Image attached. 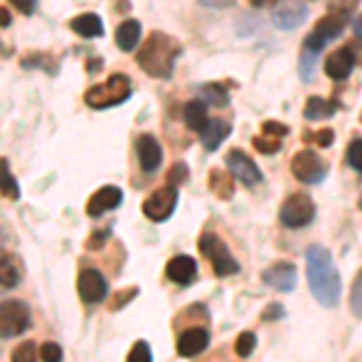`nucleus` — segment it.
<instances>
[{
    "mask_svg": "<svg viewBox=\"0 0 362 362\" xmlns=\"http://www.w3.org/2000/svg\"><path fill=\"white\" fill-rule=\"evenodd\" d=\"M307 259V283L314 300L324 307H336L341 297V276L334 264V256L326 247L312 244L305 254Z\"/></svg>",
    "mask_w": 362,
    "mask_h": 362,
    "instance_id": "1",
    "label": "nucleus"
},
{
    "mask_svg": "<svg viewBox=\"0 0 362 362\" xmlns=\"http://www.w3.org/2000/svg\"><path fill=\"white\" fill-rule=\"evenodd\" d=\"M181 56V44L174 37H169L165 32H153L148 34L145 44L140 46L136 61L140 70L157 80H167L174 73V63Z\"/></svg>",
    "mask_w": 362,
    "mask_h": 362,
    "instance_id": "2",
    "label": "nucleus"
},
{
    "mask_svg": "<svg viewBox=\"0 0 362 362\" xmlns=\"http://www.w3.org/2000/svg\"><path fill=\"white\" fill-rule=\"evenodd\" d=\"M131 97V80L121 73H114L112 78H107V83L92 85L85 92V104L92 109H112L124 104Z\"/></svg>",
    "mask_w": 362,
    "mask_h": 362,
    "instance_id": "3",
    "label": "nucleus"
},
{
    "mask_svg": "<svg viewBox=\"0 0 362 362\" xmlns=\"http://www.w3.org/2000/svg\"><path fill=\"white\" fill-rule=\"evenodd\" d=\"M198 251H201V254L210 261L215 276L225 278V276H235V273H239L237 259L230 254L227 244L218 235H210V232L208 235H203L201 239H198Z\"/></svg>",
    "mask_w": 362,
    "mask_h": 362,
    "instance_id": "4",
    "label": "nucleus"
},
{
    "mask_svg": "<svg viewBox=\"0 0 362 362\" xmlns=\"http://www.w3.org/2000/svg\"><path fill=\"white\" fill-rule=\"evenodd\" d=\"M317 215V206H314L312 196L309 194H293L280 208V223L288 230H300L307 227Z\"/></svg>",
    "mask_w": 362,
    "mask_h": 362,
    "instance_id": "5",
    "label": "nucleus"
},
{
    "mask_svg": "<svg viewBox=\"0 0 362 362\" xmlns=\"http://www.w3.org/2000/svg\"><path fill=\"white\" fill-rule=\"evenodd\" d=\"M32 324V314L29 307L20 300H5L0 307V334L3 338L22 336Z\"/></svg>",
    "mask_w": 362,
    "mask_h": 362,
    "instance_id": "6",
    "label": "nucleus"
},
{
    "mask_svg": "<svg viewBox=\"0 0 362 362\" xmlns=\"http://www.w3.org/2000/svg\"><path fill=\"white\" fill-rule=\"evenodd\" d=\"M177 201H179L177 186L167 184V186H162V189L153 191V194L145 198L143 213L148 215L153 223H165L169 215L174 213V208H177Z\"/></svg>",
    "mask_w": 362,
    "mask_h": 362,
    "instance_id": "7",
    "label": "nucleus"
},
{
    "mask_svg": "<svg viewBox=\"0 0 362 362\" xmlns=\"http://www.w3.org/2000/svg\"><path fill=\"white\" fill-rule=\"evenodd\" d=\"M290 169H293L295 179L305 181V184H319L326 177V165L314 150H300L290 162Z\"/></svg>",
    "mask_w": 362,
    "mask_h": 362,
    "instance_id": "8",
    "label": "nucleus"
},
{
    "mask_svg": "<svg viewBox=\"0 0 362 362\" xmlns=\"http://www.w3.org/2000/svg\"><path fill=\"white\" fill-rule=\"evenodd\" d=\"M225 162H227V169H230L232 177L237 181H242L244 186H256L259 181H264V174H261V169L256 167V162L251 160L247 153H242V150H230Z\"/></svg>",
    "mask_w": 362,
    "mask_h": 362,
    "instance_id": "9",
    "label": "nucleus"
},
{
    "mask_svg": "<svg viewBox=\"0 0 362 362\" xmlns=\"http://www.w3.org/2000/svg\"><path fill=\"white\" fill-rule=\"evenodd\" d=\"M261 280H264L268 288L278 290V293H293L297 285V268L290 261H278V264L268 266L261 273Z\"/></svg>",
    "mask_w": 362,
    "mask_h": 362,
    "instance_id": "10",
    "label": "nucleus"
},
{
    "mask_svg": "<svg viewBox=\"0 0 362 362\" xmlns=\"http://www.w3.org/2000/svg\"><path fill=\"white\" fill-rule=\"evenodd\" d=\"M107 290H109L107 278H104L97 268H85V271H80L78 293L83 297V302H87V305H97V302H102L104 297H107Z\"/></svg>",
    "mask_w": 362,
    "mask_h": 362,
    "instance_id": "11",
    "label": "nucleus"
},
{
    "mask_svg": "<svg viewBox=\"0 0 362 362\" xmlns=\"http://www.w3.org/2000/svg\"><path fill=\"white\" fill-rule=\"evenodd\" d=\"M121 201H124V194H121L119 186H102V189L95 191V194L90 196V201H87V215H90V218H99V215L119 208Z\"/></svg>",
    "mask_w": 362,
    "mask_h": 362,
    "instance_id": "12",
    "label": "nucleus"
},
{
    "mask_svg": "<svg viewBox=\"0 0 362 362\" xmlns=\"http://www.w3.org/2000/svg\"><path fill=\"white\" fill-rule=\"evenodd\" d=\"M136 153H138V162H140V169L148 174H153L160 169L162 165V148L160 143H157L155 136H150V133H143V136L138 138L136 143Z\"/></svg>",
    "mask_w": 362,
    "mask_h": 362,
    "instance_id": "13",
    "label": "nucleus"
},
{
    "mask_svg": "<svg viewBox=\"0 0 362 362\" xmlns=\"http://www.w3.org/2000/svg\"><path fill=\"white\" fill-rule=\"evenodd\" d=\"M208 343H210L208 331L201 329V326H194V329H186L179 334L177 353L181 355V358H196V355H201L203 350L208 348Z\"/></svg>",
    "mask_w": 362,
    "mask_h": 362,
    "instance_id": "14",
    "label": "nucleus"
},
{
    "mask_svg": "<svg viewBox=\"0 0 362 362\" xmlns=\"http://www.w3.org/2000/svg\"><path fill=\"white\" fill-rule=\"evenodd\" d=\"M355 66H358V63H355L353 51H350L348 46H343V49L334 51V54L326 58L324 70H326V75H329L331 80H346L348 75L353 73Z\"/></svg>",
    "mask_w": 362,
    "mask_h": 362,
    "instance_id": "15",
    "label": "nucleus"
},
{
    "mask_svg": "<svg viewBox=\"0 0 362 362\" xmlns=\"http://www.w3.org/2000/svg\"><path fill=\"white\" fill-rule=\"evenodd\" d=\"M196 273H198L196 261L186 254L174 256V259H169V264H167V278L177 285H191L196 280Z\"/></svg>",
    "mask_w": 362,
    "mask_h": 362,
    "instance_id": "16",
    "label": "nucleus"
},
{
    "mask_svg": "<svg viewBox=\"0 0 362 362\" xmlns=\"http://www.w3.org/2000/svg\"><path fill=\"white\" fill-rule=\"evenodd\" d=\"M68 27L73 29L78 37H85V39H97L104 34L102 20H99L95 13H83V15L73 17V20L68 22Z\"/></svg>",
    "mask_w": 362,
    "mask_h": 362,
    "instance_id": "17",
    "label": "nucleus"
},
{
    "mask_svg": "<svg viewBox=\"0 0 362 362\" xmlns=\"http://www.w3.org/2000/svg\"><path fill=\"white\" fill-rule=\"evenodd\" d=\"M140 34H143V27H140L138 20H124L116 27V34H114L116 46L128 54V51H133L140 44Z\"/></svg>",
    "mask_w": 362,
    "mask_h": 362,
    "instance_id": "18",
    "label": "nucleus"
},
{
    "mask_svg": "<svg viewBox=\"0 0 362 362\" xmlns=\"http://www.w3.org/2000/svg\"><path fill=\"white\" fill-rule=\"evenodd\" d=\"M346 25H348V17L329 13V15H324L317 22V27H314V34H317L319 39H324V42H331V39L341 37L343 27H346Z\"/></svg>",
    "mask_w": 362,
    "mask_h": 362,
    "instance_id": "19",
    "label": "nucleus"
},
{
    "mask_svg": "<svg viewBox=\"0 0 362 362\" xmlns=\"http://www.w3.org/2000/svg\"><path fill=\"white\" fill-rule=\"evenodd\" d=\"M230 124H225V121H220V119H215V121H208V126L201 131V143H203V148L206 150H218L220 148V143L230 136Z\"/></svg>",
    "mask_w": 362,
    "mask_h": 362,
    "instance_id": "20",
    "label": "nucleus"
},
{
    "mask_svg": "<svg viewBox=\"0 0 362 362\" xmlns=\"http://www.w3.org/2000/svg\"><path fill=\"white\" fill-rule=\"evenodd\" d=\"M305 17H307L305 5L288 3L285 8H278L276 13H273V22H276L280 29H295L302 20H305Z\"/></svg>",
    "mask_w": 362,
    "mask_h": 362,
    "instance_id": "21",
    "label": "nucleus"
},
{
    "mask_svg": "<svg viewBox=\"0 0 362 362\" xmlns=\"http://www.w3.org/2000/svg\"><path fill=\"white\" fill-rule=\"evenodd\" d=\"M338 109V102L324 97H309L305 104V119L307 121H319V119H331Z\"/></svg>",
    "mask_w": 362,
    "mask_h": 362,
    "instance_id": "22",
    "label": "nucleus"
},
{
    "mask_svg": "<svg viewBox=\"0 0 362 362\" xmlns=\"http://www.w3.org/2000/svg\"><path fill=\"white\" fill-rule=\"evenodd\" d=\"M210 191H213L218 198H223V201H230L232 196H235V177H232L230 172H223V169H213L210 172Z\"/></svg>",
    "mask_w": 362,
    "mask_h": 362,
    "instance_id": "23",
    "label": "nucleus"
},
{
    "mask_svg": "<svg viewBox=\"0 0 362 362\" xmlns=\"http://www.w3.org/2000/svg\"><path fill=\"white\" fill-rule=\"evenodd\" d=\"M184 121L191 131H203L208 126V112H206V102L201 99H191L184 107Z\"/></svg>",
    "mask_w": 362,
    "mask_h": 362,
    "instance_id": "24",
    "label": "nucleus"
},
{
    "mask_svg": "<svg viewBox=\"0 0 362 362\" xmlns=\"http://www.w3.org/2000/svg\"><path fill=\"white\" fill-rule=\"evenodd\" d=\"M0 179H3V196L8 201H17L20 198V186H17L15 177L10 174V167H8V160H0Z\"/></svg>",
    "mask_w": 362,
    "mask_h": 362,
    "instance_id": "25",
    "label": "nucleus"
},
{
    "mask_svg": "<svg viewBox=\"0 0 362 362\" xmlns=\"http://www.w3.org/2000/svg\"><path fill=\"white\" fill-rule=\"evenodd\" d=\"M201 97H203V102L213 104V107H225V104L230 102V95L225 92V87L223 85H215V83L203 85L201 87Z\"/></svg>",
    "mask_w": 362,
    "mask_h": 362,
    "instance_id": "26",
    "label": "nucleus"
},
{
    "mask_svg": "<svg viewBox=\"0 0 362 362\" xmlns=\"http://www.w3.org/2000/svg\"><path fill=\"white\" fill-rule=\"evenodd\" d=\"M350 312L358 319H362V268L355 276L353 285H350Z\"/></svg>",
    "mask_w": 362,
    "mask_h": 362,
    "instance_id": "27",
    "label": "nucleus"
},
{
    "mask_svg": "<svg viewBox=\"0 0 362 362\" xmlns=\"http://www.w3.org/2000/svg\"><path fill=\"white\" fill-rule=\"evenodd\" d=\"M346 162L350 169H355L358 174H362V138H353L346 150Z\"/></svg>",
    "mask_w": 362,
    "mask_h": 362,
    "instance_id": "28",
    "label": "nucleus"
},
{
    "mask_svg": "<svg viewBox=\"0 0 362 362\" xmlns=\"http://www.w3.org/2000/svg\"><path fill=\"white\" fill-rule=\"evenodd\" d=\"M0 273H3V280H0V283H3V290H13L17 285V280H20V276H17V271H15V266H13V261H10L8 254H3Z\"/></svg>",
    "mask_w": 362,
    "mask_h": 362,
    "instance_id": "29",
    "label": "nucleus"
},
{
    "mask_svg": "<svg viewBox=\"0 0 362 362\" xmlns=\"http://www.w3.org/2000/svg\"><path fill=\"white\" fill-rule=\"evenodd\" d=\"M42 358L37 355V346L32 341H25L20 343L15 350H13V362H39Z\"/></svg>",
    "mask_w": 362,
    "mask_h": 362,
    "instance_id": "30",
    "label": "nucleus"
},
{
    "mask_svg": "<svg viewBox=\"0 0 362 362\" xmlns=\"http://www.w3.org/2000/svg\"><path fill=\"white\" fill-rule=\"evenodd\" d=\"M280 138H273V136H266V133H261V136L254 138V148L259 150L261 155H276L280 150Z\"/></svg>",
    "mask_w": 362,
    "mask_h": 362,
    "instance_id": "31",
    "label": "nucleus"
},
{
    "mask_svg": "<svg viewBox=\"0 0 362 362\" xmlns=\"http://www.w3.org/2000/svg\"><path fill=\"white\" fill-rule=\"evenodd\" d=\"M254 348H256V336L251 334V331H244V334L237 336L235 353L239 355V358H249V355L254 353Z\"/></svg>",
    "mask_w": 362,
    "mask_h": 362,
    "instance_id": "32",
    "label": "nucleus"
},
{
    "mask_svg": "<svg viewBox=\"0 0 362 362\" xmlns=\"http://www.w3.org/2000/svg\"><path fill=\"white\" fill-rule=\"evenodd\" d=\"M126 362H153V350H150V343L148 341H136L128 353V360Z\"/></svg>",
    "mask_w": 362,
    "mask_h": 362,
    "instance_id": "33",
    "label": "nucleus"
},
{
    "mask_svg": "<svg viewBox=\"0 0 362 362\" xmlns=\"http://www.w3.org/2000/svg\"><path fill=\"white\" fill-rule=\"evenodd\" d=\"M360 0H331L329 3V13H336V15H343L350 20V15H353V10L358 8Z\"/></svg>",
    "mask_w": 362,
    "mask_h": 362,
    "instance_id": "34",
    "label": "nucleus"
},
{
    "mask_svg": "<svg viewBox=\"0 0 362 362\" xmlns=\"http://www.w3.org/2000/svg\"><path fill=\"white\" fill-rule=\"evenodd\" d=\"M39 358H42V362H63V350L58 343H44L39 348Z\"/></svg>",
    "mask_w": 362,
    "mask_h": 362,
    "instance_id": "35",
    "label": "nucleus"
},
{
    "mask_svg": "<svg viewBox=\"0 0 362 362\" xmlns=\"http://www.w3.org/2000/svg\"><path fill=\"white\" fill-rule=\"evenodd\" d=\"M136 295H138V288L119 290V293L114 295V300H109V309H112V312H119V309L124 307V305H128V302H131Z\"/></svg>",
    "mask_w": 362,
    "mask_h": 362,
    "instance_id": "36",
    "label": "nucleus"
},
{
    "mask_svg": "<svg viewBox=\"0 0 362 362\" xmlns=\"http://www.w3.org/2000/svg\"><path fill=\"white\" fill-rule=\"evenodd\" d=\"M167 181L172 186H179V184H186L189 181V167L184 165V162H177L172 169H169V174H167Z\"/></svg>",
    "mask_w": 362,
    "mask_h": 362,
    "instance_id": "37",
    "label": "nucleus"
},
{
    "mask_svg": "<svg viewBox=\"0 0 362 362\" xmlns=\"http://www.w3.org/2000/svg\"><path fill=\"white\" fill-rule=\"evenodd\" d=\"M307 138L314 140L319 148H329V145L334 143V131H331V128H321V131L312 133V136H307Z\"/></svg>",
    "mask_w": 362,
    "mask_h": 362,
    "instance_id": "38",
    "label": "nucleus"
},
{
    "mask_svg": "<svg viewBox=\"0 0 362 362\" xmlns=\"http://www.w3.org/2000/svg\"><path fill=\"white\" fill-rule=\"evenodd\" d=\"M288 131H290V128L285 124H278V121H266V124H264V133H266V136H273V138L288 136Z\"/></svg>",
    "mask_w": 362,
    "mask_h": 362,
    "instance_id": "39",
    "label": "nucleus"
},
{
    "mask_svg": "<svg viewBox=\"0 0 362 362\" xmlns=\"http://www.w3.org/2000/svg\"><path fill=\"white\" fill-rule=\"evenodd\" d=\"M107 237H109V230H99V232H95V235L87 239V249H90V251L102 249L104 244H107Z\"/></svg>",
    "mask_w": 362,
    "mask_h": 362,
    "instance_id": "40",
    "label": "nucleus"
},
{
    "mask_svg": "<svg viewBox=\"0 0 362 362\" xmlns=\"http://www.w3.org/2000/svg\"><path fill=\"white\" fill-rule=\"evenodd\" d=\"M283 314H285L283 305H280V302H273V305H268L264 309V314H261V317H264V321H276V319L283 317Z\"/></svg>",
    "mask_w": 362,
    "mask_h": 362,
    "instance_id": "41",
    "label": "nucleus"
},
{
    "mask_svg": "<svg viewBox=\"0 0 362 362\" xmlns=\"http://www.w3.org/2000/svg\"><path fill=\"white\" fill-rule=\"evenodd\" d=\"M10 3H13L22 15H32V13H34V8H37L39 0H10Z\"/></svg>",
    "mask_w": 362,
    "mask_h": 362,
    "instance_id": "42",
    "label": "nucleus"
},
{
    "mask_svg": "<svg viewBox=\"0 0 362 362\" xmlns=\"http://www.w3.org/2000/svg\"><path fill=\"white\" fill-rule=\"evenodd\" d=\"M254 8H273V5L278 3V0H249Z\"/></svg>",
    "mask_w": 362,
    "mask_h": 362,
    "instance_id": "43",
    "label": "nucleus"
},
{
    "mask_svg": "<svg viewBox=\"0 0 362 362\" xmlns=\"http://www.w3.org/2000/svg\"><path fill=\"white\" fill-rule=\"evenodd\" d=\"M353 29H355V37H358V39H362V15L358 17V20H355Z\"/></svg>",
    "mask_w": 362,
    "mask_h": 362,
    "instance_id": "44",
    "label": "nucleus"
},
{
    "mask_svg": "<svg viewBox=\"0 0 362 362\" xmlns=\"http://www.w3.org/2000/svg\"><path fill=\"white\" fill-rule=\"evenodd\" d=\"M10 27V13H8V8H3V29H8Z\"/></svg>",
    "mask_w": 362,
    "mask_h": 362,
    "instance_id": "45",
    "label": "nucleus"
},
{
    "mask_svg": "<svg viewBox=\"0 0 362 362\" xmlns=\"http://www.w3.org/2000/svg\"><path fill=\"white\" fill-rule=\"evenodd\" d=\"M131 8V3H128V0H119V8L116 10H121V13H124V10H128Z\"/></svg>",
    "mask_w": 362,
    "mask_h": 362,
    "instance_id": "46",
    "label": "nucleus"
},
{
    "mask_svg": "<svg viewBox=\"0 0 362 362\" xmlns=\"http://www.w3.org/2000/svg\"><path fill=\"white\" fill-rule=\"evenodd\" d=\"M360 206H362V203H360Z\"/></svg>",
    "mask_w": 362,
    "mask_h": 362,
    "instance_id": "47",
    "label": "nucleus"
}]
</instances>
